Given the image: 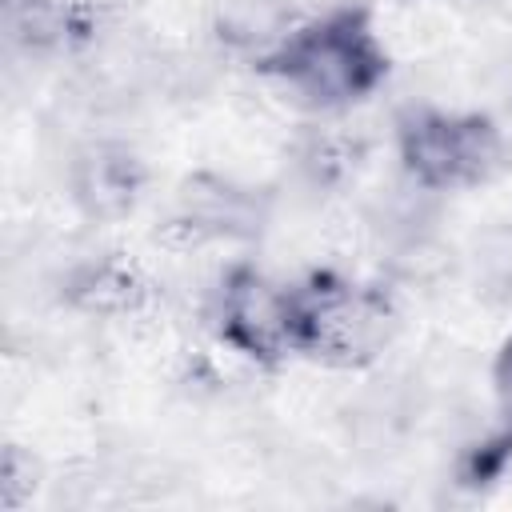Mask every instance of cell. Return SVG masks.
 I'll use <instances>...</instances> for the list:
<instances>
[{
    "label": "cell",
    "mask_w": 512,
    "mask_h": 512,
    "mask_svg": "<svg viewBox=\"0 0 512 512\" xmlns=\"http://www.w3.org/2000/svg\"><path fill=\"white\" fill-rule=\"evenodd\" d=\"M260 68L312 108H348L384 84L388 52L364 8H332L288 28Z\"/></svg>",
    "instance_id": "cell-1"
},
{
    "label": "cell",
    "mask_w": 512,
    "mask_h": 512,
    "mask_svg": "<svg viewBox=\"0 0 512 512\" xmlns=\"http://www.w3.org/2000/svg\"><path fill=\"white\" fill-rule=\"evenodd\" d=\"M396 332V312L380 288L312 272L292 288V352L328 368L372 364Z\"/></svg>",
    "instance_id": "cell-2"
},
{
    "label": "cell",
    "mask_w": 512,
    "mask_h": 512,
    "mask_svg": "<svg viewBox=\"0 0 512 512\" xmlns=\"http://www.w3.org/2000/svg\"><path fill=\"white\" fill-rule=\"evenodd\" d=\"M396 156L424 192L476 188L504 164V136L484 112L404 108L396 116Z\"/></svg>",
    "instance_id": "cell-3"
},
{
    "label": "cell",
    "mask_w": 512,
    "mask_h": 512,
    "mask_svg": "<svg viewBox=\"0 0 512 512\" xmlns=\"http://www.w3.org/2000/svg\"><path fill=\"white\" fill-rule=\"evenodd\" d=\"M216 336L260 368H276L292 352V288L256 264H232L212 292Z\"/></svg>",
    "instance_id": "cell-4"
},
{
    "label": "cell",
    "mask_w": 512,
    "mask_h": 512,
    "mask_svg": "<svg viewBox=\"0 0 512 512\" xmlns=\"http://www.w3.org/2000/svg\"><path fill=\"white\" fill-rule=\"evenodd\" d=\"M144 184H148V164L140 160L136 148H128L120 140L84 144L72 156V168H68L72 200L96 224L124 220L140 204Z\"/></svg>",
    "instance_id": "cell-5"
},
{
    "label": "cell",
    "mask_w": 512,
    "mask_h": 512,
    "mask_svg": "<svg viewBox=\"0 0 512 512\" xmlns=\"http://www.w3.org/2000/svg\"><path fill=\"white\" fill-rule=\"evenodd\" d=\"M268 216V204L260 192L196 172L176 192V228H184L188 240H248L260 232Z\"/></svg>",
    "instance_id": "cell-6"
},
{
    "label": "cell",
    "mask_w": 512,
    "mask_h": 512,
    "mask_svg": "<svg viewBox=\"0 0 512 512\" xmlns=\"http://www.w3.org/2000/svg\"><path fill=\"white\" fill-rule=\"evenodd\" d=\"M148 296H152L148 276L124 256L84 260L64 280V300L76 312L100 316V320H128L148 304Z\"/></svg>",
    "instance_id": "cell-7"
},
{
    "label": "cell",
    "mask_w": 512,
    "mask_h": 512,
    "mask_svg": "<svg viewBox=\"0 0 512 512\" xmlns=\"http://www.w3.org/2000/svg\"><path fill=\"white\" fill-rule=\"evenodd\" d=\"M4 24L28 52L72 48L96 32V16L84 0H4Z\"/></svg>",
    "instance_id": "cell-8"
},
{
    "label": "cell",
    "mask_w": 512,
    "mask_h": 512,
    "mask_svg": "<svg viewBox=\"0 0 512 512\" xmlns=\"http://www.w3.org/2000/svg\"><path fill=\"white\" fill-rule=\"evenodd\" d=\"M508 464H512V432L504 424H492L476 444L464 448L456 476L464 488H488L508 472Z\"/></svg>",
    "instance_id": "cell-9"
},
{
    "label": "cell",
    "mask_w": 512,
    "mask_h": 512,
    "mask_svg": "<svg viewBox=\"0 0 512 512\" xmlns=\"http://www.w3.org/2000/svg\"><path fill=\"white\" fill-rule=\"evenodd\" d=\"M360 160V140L348 136V132H336V128H320L308 136L304 144V168L312 172V180H344Z\"/></svg>",
    "instance_id": "cell-10"
},
{
    "label": "cell",
    "mask_w": 512,
    "mask_h": 512,
    "mask_svg": "<svg viewBox=\"0 0 512 512\" xmlns=\"http://www.w3.org/2000/svg\"><path fill=\"white\" fill-rule=\"evenodd\" d=\"M472 268H476V284H484V292H512V228H488L484 236H476L472 248Z\"/></svg>",
    "instance_id": "cell-11"
},
{
    "label": "cell",
    "mask_w": 512,
    "mask_h": 512,
    "mask_svg": "<svg viewBox=\"0 0 512 512\" xmlns=\"http://www.w3.org/2000/svg\"><path fill=\"white\" fill-rule=\"evenodd\" d=\"M36 492V460L20 444H4L0 456V508L20 512Z\"/></svg>",
    "instance_id": "cell-12"
},
{
    "label": "cell",
    "mask_w": 512,
    "mask_h": 512,
    "mask_svg": "<svg viewBox=\"0 0 512 512\" xmlns=\"http://www.w3.org/2000/svg\"><path fill=\"white\" fill-rule=\"evenodd\" d=\"M492 396H496V424L512 432V336L492 356Z\"/></svg>",
    "instance_id": "cell-13"
}]
</instances>
